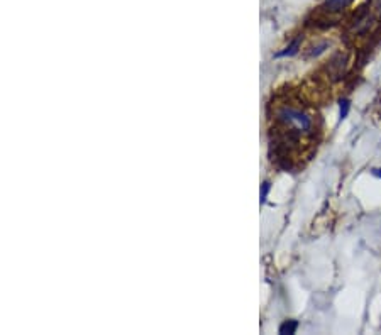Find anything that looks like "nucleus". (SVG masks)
<instances>
[{
    "mask_svg": "<svg viewBox=\"0 0 381 335\" xmlns=\"http://www.w3.org/2000/svg\"><path fill=\"white\" fill-rule=\"evenodd\" d=\"M297 329H298V322L297 320H287V322H283V324L280 325L278 332L281 335H293V334L297 332Z\"/></svg>",
    "mask_w": 381,
    "mask_h": 335,
    "instance_id": "4",
    "label": "nucleus"
},
{
    "mask_svg": "<svg viewBox=\"0 0 381 335\" xmlns=\"http://www.w3.org/2000/svg\"><path fill=\"white\" fill-rule=\"evenodd\" d=\"M349 107H351V103H349V100H346V98H342V100L339 102V121H344L347 117Z\"/></svg>",
    "mask_w": 381,
    "mask_h": 335,
    "instance_id": "6",
    "label": "nucleus"
},
{
    "mask_svg": "<svg viewBox=\"0 0 381 335\" xmlns=\"http://www.w3.org/2000/svg\"><path fill=\"white\" fill-rule=\"evenodd\" d=\"M278 117L281 122L295 127V131L298 132H307L310 131V127H312V121H310L308 115L295 109H283L278 114Z\"/></svg>",
    "mask_w": 381,
    "mask_h": 335,
    "instance_id": "1",
    "label": "nucleus"
},
{
    "mask_svg": "<svg viewBox=\"0 0 381 335\" xmlns=\"http://www.w3.org/2000/svg\"><path fill=\"white\" fill-rule=\"evenodd\" d=\"M300 43H302V37H297V39H293L292 43H290L288 46L283 49V51L276 53L275 58H287V56H293V55H297L298 49H300Z\"/></svg>",
    "mask_w": 381,
    "mask_h": 335,
    "instance_id": "3",
    "label": "nucleus"
},
{
    "mask_svg": "<svg viewBox=\"0 0 381 335\" xmlns=\"http://www.w3.org/2000/svg\"><path fill=\"white\" fill-rule=\"evenodd\" d=\"M327 48H329V43H322V44H318V46H315V48L312 49V51H310V56L313 58V56L322 55V53H324Z\"/></svg>",
    "mask_w": 381,
    "mask_h": 335,
    "instance_id": "8",
    "label": "nucleus"
},
{
    "mask_svg": "<svg viewBox=\"0 0 381 335\" xmlns=\"http://www.w3.org/2000/svg\"><path fill=\"white\" fill-rule=\"evenodd\" d=\"M270 188H271L270 181H264V183L261 185V198H259V201H261V203H264V201H266V198H268V193H270Z\"/></svg>",
    "mask_w": 381,
    "mask_h": 335,
    "instance_id": "7",
    "label": "nucleus"
},
{
    "mask_svg": "<svg viewBox=\"0 0 381 335\" xmlns=\"http://www.w3.org/2000/svg\"><path fill=\"white\" fill-rule=\"evenodd\" d=\"M373 175H375L376 178H381V168H376V169H373Z\"/></svg>",
    "mask_w": 381,
    "mask_h": 335,
    "instance_id": "9",
    "label": "nucleus"
},
{
    "mask_svg": "<svg viewBox=\"0 0 381 335\" xmlns=\"http://www.w3.org/2000/svg\"><path fill=\"white\" fill-rule=\"evenodd\" d=\"M346 61L347 58L342 55V53H337V55L332 56V60L329 61V74L334 76V80H341L342 74H344V69H346Z\"/></svg>",
    "mask_w": 381,
    "mask_h": 335,
    "instance_id": "2",
    "label": "nucleus"
},
{
    "mask_svg": "<svg viewBox=\"0 0 381 335\" xmlns=\"http://www.w3.org/2000/svg\"><path fill=\"white\" fill-rule=\"evenodd\" d=\"M349 2L351 0H327L325 7H327V10L329 12H339V10L344 9Z\"/></svg>",
    "mask_w": 381,
    "mask_h": 335,
    "instance_id": "5",
    "label": "nucleus"
}]
</instances>
